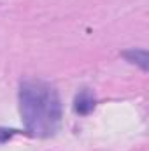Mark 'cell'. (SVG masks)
<instances>
[{
  "label": "cell",
  "mask_w": 149,
  "mask_h": 151,
  "mask_svg": "<svg viewBox=\"0 0 149 151\" xmlns=\"http://www.w3.org/2000/svg\"><path fill=\"white\" fill-rule=\"evenodd\" d=\"M95 95L88 90V88H84V90H81L77 95H75V100H74V109L75 113L79 114H90L93 109H95Z\"/></svg>",
  "instance_id": "cell-2"
},
{
  "label": "cell",
  "mask_w": 149,
  "mask_h": 151,
  "mask_svg": "<svg viewBox=\"0 0 149 151\" xmlns=\"http://www.w3.org/2000/svg\"><path fill=\"white\" fill-rule=\"evenodd\" d=\"M14 134H16V130H11V128H0V144L5 142V141H9Z\"/></svg>",
  "instance_id": "cell-4"
},
{
  "label": "cell",
  "mask_w": 149,
  "mask_h": 151,
  "mask_svg": "<svg viewBox=\"0 0 149 151\" xmlns=\"http://www.w3.org/2000/svg\"><path fill=\"white\" fill-rule=\"evenodd\" d=\"M19 113L30 135H54L62 123V102L56 88L42 79H25L19 86Z\"/></svg>",
  "instance_id": "cell-1"
},
{
  "label": "cell",
  "mask_w": 149,
  "mask_h": 151,
  "mask_svg": "<svg viewBox=\"0 0 149 151\" xmlns=\"http://www.w3.org/2000/svg\"><path fill=\"white\" fill-rule=\"evenodd\" d=\"M123 56L126 58V62L139 65L142 70H148V67H149V56H148V51H146V49H137V47H133V49L125 51V53H123Z\"/></svg>",
  "instance_id": "cell-3"
}]
</instances>
